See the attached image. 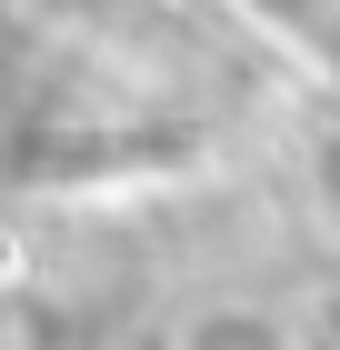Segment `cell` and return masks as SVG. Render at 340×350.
Returning a JSON list of instances; mask_svg holds the SVG:
<instances>
[{"instance_id":"1","label":"cell","mask_w":340,"mask_h":350,"mask_svg":"<svg viewBox=\"0 0 340 350\" xmlns=\"http://www.w3.org/2000/svg\"><path fill=\"white\" fill-rule=\"evenodd\" d=\"M250 10H270L290 40H311L320 60H340V0H250Z\"/></svg>"}]
</instances>
